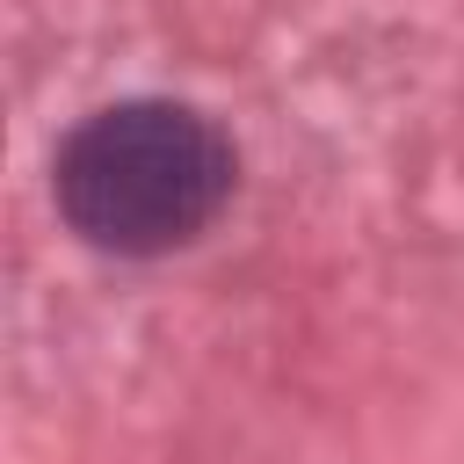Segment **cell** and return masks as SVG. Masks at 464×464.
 <instances>
[{"mask_svg": "<svg viewBox=\"0 0 464 464\" xmlns=\"http://www.w3.org/2000/svg\"><path fill=\"white\" fill-rule=\"evenodd\" d=\"M232 145L188 102H109L51 160L58 218L102 254H174L232 196Z\"/></svg>", "mask_w": 464, "mask_h": 464, "instance_id": "1", "label": "cell"}]
</instances>
